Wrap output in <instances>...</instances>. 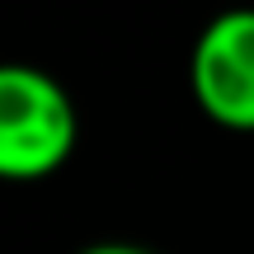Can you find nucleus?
I'll use <instances>...</instances> for the list:
<instances>
[{"instance_id":"nucleus-1","label":"nucleus","mask_w":254,"mask_h":254,"mask_svg":"<svg viewBox=\"0 0 254 254\" xmlns=\"http://www.w3.org/2000/svg\"><path fill=\"white\" fill-rule=\"evenodd\" d=\"M80 113L62 80L38 66L0 71V174L9 184H38L75 155Z\"/></svg>"},{"instance_id":"nucleus-2","label":"nucleus","mask_w":254,"mask_h":254,"mask_svg":"<svg viewBox=\"0 0 254 254\" xmlns=\"http://www.w3.org/2000/svg\"><path fill=\"white\" fill-rule=\"evenodd\" d=\"M189 90L207 123L254 132V5H231L202 24L189 52Z\"/></svg>"},{"instance_id":"nucleus-3","label":"nucleus","mask_w":254,"mask_h":254,"mask_svg":"<svg viewBox=\"0 0 254 254\" xmlns=\"http://www.w3.org/2000/svg\"><path fill=\"white\" fill-rule=\"evenodd\" d=\"M75 254H155V250L127 245V240H99V245H85V250H75Z\"/></svg>"}]
</instances>
